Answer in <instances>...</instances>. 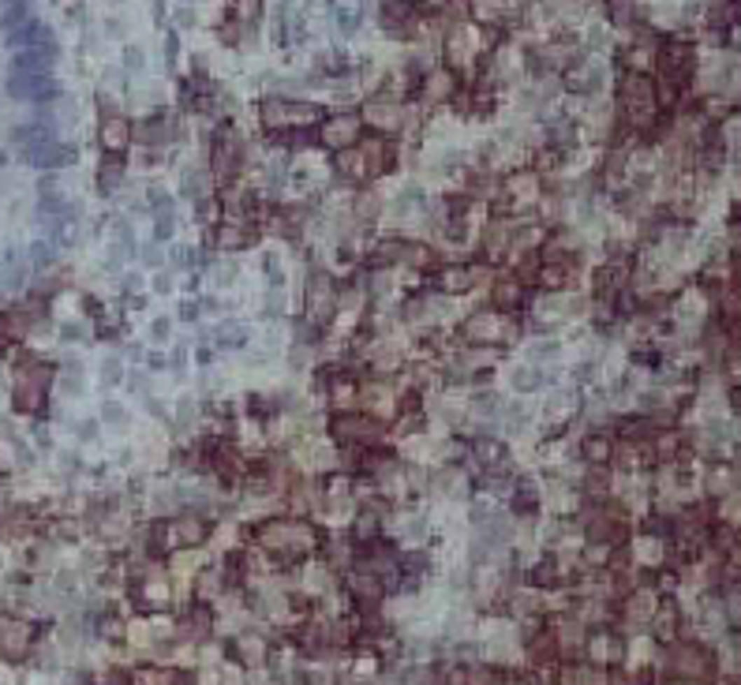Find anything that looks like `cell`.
<instances>
[{
    "instance_id": "cell-24",
    "label": "cell",
    "mask_w": 741,
    "mask_h": 685,
    "mask_svg": "<svg viewBox=\"0 0 741 685\" xmlns=\"http://www.w3.org/2000/svg\"><path fill=\"white\" fill-rule=\"evenodd\" d=\"M543 386V371L532 364H517L513 371H509V389H517V394H532V389Z\"/></svg>"
},
{
    "instance_id": "cell-55",
    "label": "cell",
    "mask_w": 741,
    "mask_h": 685,
    "mask_svg": "<svg viewBox=\"0 0 741 685\" xmlns=\"http://www.w3.org/2000/svg\"><path fill=\"white\" fill-rule=\"evenodd\" d=\"M169 364H172V371H176V375H183V367H188V349H183V345H176V349H172V356H169Z\"/></svg>"
},
{
    "instance_id": "cell-28",
    "label": "cell",
    "mask_w": 741,
    "mask_h": 685,
    "mask_svg": "<svg viewBox=\"0 0 741 685\" xmlns=\"http://www.w3.org/2000/svg\"><path fill=\"white\" fill-rule=\"evenodd\" d=\"M236 648H240V659L247 663V667H263L266 663V644H263V637H251V633H240L236 640Z\"/></svg>"
},
{
    "instance_id": "cell-49",
    "label": "cell",
    "mask_w": 741,
    "mask_h": 685,
    "mask_svg": "<svg viewBox=\"0 0 741 685\" xmlns=\"http://www.w3.org/2000/svg\"><path fill=\"white\" fill-rule=\"evenodd\" d=\"M352 592L356 595H370V600H375V595H378V577H375V573H370V577H367V573H352Z\"/></svg>"
},
{
    "instance_id": "cell-1",
    "label": "cell",
    "mask_w": 741,
    "mask_h": 685,
    "mask_svg": "<svg viewBox=\"0 0 741 685\" xmlns=\"http://www.w3.org/2000/svg\"><path fill=\"white\" fill-rule=\"evenodd\" d=\"M46 389H49V367L30 360L15 371V382H12V401L19 412H38L46 405Z\"/></svg>"
},
{
    "instance_id": "cell-45",
    "label": "cell",
    "mask_w": 741,
    "mask_h": 685,
    "mask_svg": "<svg viewBox=\"0 0 741 685\" xmlns=\"http://www.w3.org/2000/svg\"><path fill=\"white\" fill-rule=\"evenodd\" d=\"M146 337L154 345H165L169 337H172V319H165V314H154V319H150V326H146Z\"/></svg>"
},
{
    "instance_id": "cell-41",
    "label": "cell",
    "mask_w": 741,
    "mask_h": 685,
    "mask_svg": "<svg viewBox=\"0 0 741 685\" xmlns=\"http://www.w3.org/2000/svg\"><path fill=\"white\" fill-rule=\"evenodd\" d=\"M53 263H57V247L46 244V240L30 244V266H34V270H49Z\"/></svg>"
},
{
    "instance_id": "cell-13",
    "label": "cell",
    "mask_w": 741,
    "mask_h": 685,
    "mask_svg": "<svg viewBox=\"0 0 741 685\" xmlns=\"http://www.w3.org/2000/svg\"><path fill=\"white\" fill-rule=\"evenodd\" d=\"M97 139H102V146L109 150V154H120V150L132 143V120L113 113V109H105L102 127H97Z\"/></svg>"
},
{
    "instance_id": "cell-53",
    "label": "cell",
    "mask_w": 741,
    "mask_h": 685,
    "mask_svg": "<svg viewBox=\"0 0 741 685\" xmlns=\"http://www.w3.org/2000/svg\"><path fill=\"white\" fill-rule=\"evenodd\" d=\"M337 27H341L345 34H352V30L359 27V12L356 8H337Z\"/></svg>"
},
{
    "instance_id": "cell-6",
    "label": "cell",
    "mask_w": 741,
    "mask_h": 685,
    "mask_svg": "<svg viewBox=\"0 0 741 685\" xmlns=\"http://www.w3.org/2000/svg\"><path fill=\"white\" fill-rule=\"evenodd\" d=\"M34 644V625L27 618L0 614V656L4 659H23Z\"/></svg>"
},
{
    "instance_id": "cell-26",
    "label": "cell",
    "mask_w": 741,
    "mask_h": 685,
    "mask_svg": "<svg viewBox=\"0 0 741 685\" xmlns=\"http://www.w3.org/2000/svg\"><path fill=\"white\" fill-rule=\"evenodd\" d=\"M236 281H240V263L236 258H217V263L210 266V285L214 289H236Z\"/></svg>"
},
{
    "instance_id": "cell-29",
    "label": "cell",
    "mask_w": 741,
    "mask_h": 685,
    "mask_svg": "<svg viewBox=\"0 0 741 685\" xmlns=\"http://www.w3.org/2000/svg\"><path fill=\"white\" fill-rule=\"evenodd\" d=\"M509 236H513V225L490 221L487 233H483V247H487L490 255H502V251H509Z\"/></svg>"
},
{
    "instance_id": "cell-39",
    "label": "cell",
    "mask_w": 741,
    "mask_h": 685,
    "mask_svg": "<svg viewBox=\"0 0 741 685\" xmlns=\"http://www.w3.org/2000/svg\"><path fill=\"white\" fill-rule=\"evenodd\" d=\"M450 94H453V75L450 71H434L427 79V97L431 102H442V97H450Z\"/></svg>"
},
{
    "instance_id": "cell-59",
    "label": "cell",
    "mask_w": 741,
    "mask_h": 685,
    "mask_svg": "<svg viewBox=\"0 0 741 685\" xmlns=\"http://www.w3.org/2000/svg\"><path fill=\"white\" fill-rule=\"evenodd\" d=\"M127 68H135V71L143 68V53L139 49H127Z\"/></svg>"
},
{
    "instance_id": "cell-9",
    "label": "cell",
    "mask_w": 741,
    "mask_h": 685,
    "mask_svg": "<svg viewBox=\"0 0 741 685\" xmlns=\"http://www.w3.org/2000/svg\"><path fill=\"white\" fill-rule=\"evenodd\" d=\"M8 90H12V97H23V102H49V97H57V79H53V75L12 71Z\"/></svg>"
},
{
    "instance_id": "cell-56",
    "label": "cell",
    "mask_w": 741,
    "mask_h": 685,
    "mask_svg": "<svg viewBox=\"0 0 741 685\" xmlns=\"http://www.w3.org/2000/svg\"><path fill=\"white\" fill-rule=\"evenodd\" d=\"M199 314H202V307H199L195 300H183V303H180V319H183V322H195Z\"/></svg>"
},
{
    "instance_id": "cell-15",
    "label": "cell",
    "mask_w": 741,
    "mask_h": 685,
    "mask_svg": "<svg viewBox=\"0 0 741 685\" xmlns=\"http://www.w3.org/2000/svg\"><path fill=\"white\" fill-rule=\"evenodd\" d=\"M367 360L375 371H397V367L405 364V345H401L397 337H378L367 349Z\"/></svg>"
},
{
    "instance_id": "cell-5",
    "label": "cell",
    "mask_w": 741,
    "mask_h": 685,
    "mask_svg": "<svg viewBox=\"0 0 741 685\" xmlns=\"http://www.w3.org/2000/svg\"><path fill=\"white\" fill-rule=\"evenodd\" d=\"M464 337L472 345H479V349H490V345H498V341H513L517 337V326L502 319V314H472V319L464 322Z\"/></svg>"
},
{
    "instance_id": "cell-8",
    "label": "cell",
    "mask_w": 741,
    "mask_h": 685,
    "mask_svg": "<svg viewBox=\"0 0 741 685\" xmlns=\"http://www.w3.org/2000/svg\"><path fill=\"white\" fill-rule=\"evenodd\" d=\"M622 109L633 120H648L651 109H656V90H651V83L644 75H629L622 83Z\"/></svg>"
},
{
    "instance_id": "cell-48",
    "label": "cell",
    "mask_w": 741,
    "mask_h": 685,
    "mask_svg": "<svg viewBox=\"0 0 741 685\" xmlns=\"http://www.w3.org/2000/svg\"><path fill=\"white\" fill-rule=\"evenodd\" d=\"M143 595H146L150 603H165L169 595H172V592H169V581H165V577L158 581V569H154V577H150V581L143 584Z\"/></svg>"
},
{
    "instance_id": "cell-18",
    "label": "cell",
    "mask_w": 741,
    "mask_h": 685,
    "mask_svg": "<svg viewBox=\"0 0 741 685\" xmlns=\"http://www.w3.org/2000/svg\"><path fill=\"white\" fill-rule=\"evenodd\" d=\"M363 116H367L370 127H382V132H397V127L405 124V109L397 102H370Z\"/></svg>"
},
{
    "instance_id": "cell-27",
    "label": "cell",
    "mask_w": 741,
    "mask_h": 685,
    "mask_svg": "<svg viewBox=\"0 0 741 685\" xmlns=\"http://www.w3.org/2000/svg\"><path fill=\"white\" fill-rule=\"evenodd\" d=\"M330 405L333 408H345V412L359 408V386L348 382V378H337V382L330 386Z\"/></svg>"
},
{
    "instance_id": "cell-22",
    "label": "cell",
    "mask_w": 741,
    "mask_h": 685,
    "mask_svg": "<svg viewBox=\"0 0 741 685\" xmlns=\"http://www.w3.org/2000/svg\"><path fill=\"white\" fill-rule=\"evenodd\" d=\"M494 360H498L494 349H461L453 356V367L461 371V378H472L476 371H483V367H490Z\"/></svg>"
},
{
    "instance_id": "cell-38",
    "label": "cell",
    "mask_w": 741,
    "mask_h": 685,
    "mask_svg": "<svg viewBox=\"0 0 741 685\" xmlns=\"http://www.w3.org/2000/svg\"><path fill=\"white\" fill-rule=\"evenodd\" d=\"M468 57H472V30H453V38H450V60L453 64H464Z\"/></svg>"
},
{
    "instance_id": "cell-31",
    "label": "cell",
    "mask_w": 741,
    "mask_h": 685,
    "mask_svg": "<svg viewBox=\"0 0 741 685\" xmlns=\"http://www.w3.org/2000/svg\"><path fill=\"white\" fill-rule=\"evenodd\" d=\"M337 169L345 172L348 180H363V177H370L367 172V158H363V150H341V158H337Z\"/></svg>"
},
{
    "instance_id": "cell-16",
    "label": "cell",
    "mask_w": 741,
    "mask_h": 685,
    "mask_svg": "<svg viewBox=\"0 0 741 685\" xmlns=\"http://www.w3.org/2000/svg\"><path fill=\"white\" fill-rule=\"evenodd\" d=\"M464 491V472L461 469H438L427 480V494L434 502H453V498H461Z\"/></svg>"
},
{
    "instance_id": "cell-47",
    "label": "cell",
    "mask_w": 741,
    "mask_h": 685,
    "mask_svg": "<svg viewBox=\"0 0 741 685\" xmlns=\"http://www.w3.org/2000/svg\"><path fill=\"white\" fill-rule=\"evenodd\" d=\"M651 611H656V600H651V592L633 595V603H629V618H633V622H648Z\"/></svg>"
},
{
    "instance_id": "cell-52",
    "label": "cell",
    "mask_w": 741,
    "mask_h": 685,
    "mask_svg": "<svg viewBox=\"0 0 741 685\" xmlns=\"http://www.w3.org/2000/svg\"><path fill=\"white\" fill-rule=\"evenodd\" d=\"M614 656H622V651H618V644L614 640H607V637H599V640H592V659H614Z\"/></svg>"
},
{
    "instance_id": "cell-23",
    "label": "cell",
    "mask_w": 741,
    "mask_h": 685,
    "mask_svg": "<svg viewBox=\"0 0 741 685\" xmlns=\"http://www.w3.org/2000/svg\"><path fill=\"white\" fill-rule=\"evenodd\" d=\"M146 498H150V513H161V517H169V513H176V509L183 506L180 502V491H176V483H154L146 491Z\"/></svg>"
},
{
    "instance_id": "cell-35",
    "label": "cell",
    "mask_w": 741,
    "mask_h": 685,
    "mask_svg": "<svg viewBox=\"0 0 741 685\" xmlns=\"http://www.w3.org/2000/svg\"><path fill=\"white\" fill-rule=\"evenodd\" d=\"M247 337H251V330H247L240 319H225L221 326H217V345H221V349L225 345H244Z\"/></svg>"
},
{
    "instance_id": "cell-14",
    "label": "cell",
    "mask_w": 741,
    "mask_h": 685,
    "mask_svg": "<svg viewBox=\"0 0 741 685\" xmlns=\"http://www.w3.org/2000/svg\"><path fill=\"white\" fill-rule=\"evenodd\" d=\"M359 139V116L352 113H341V116H330L322 124V143L333 146V150H348Z\"/></svg>"
},
{
    "instance_id": "cell-10",
    "label": "cell",
    "mask_w": 741,
    "mask_h": 685,
    "mask_svg": "<svg viewBox=\"0 0 741 685\" xmlns=\"http://www.w3.org/2000/svg\"><path fill=\"white\" fill-rule=\"evenodd\" d=\"M359 405L367 408V416L389 420L397 412V389L386 382H367V386H359Z\"/></svg>"
},
{
    "instance_id": "cell-60",
    "label": "cell",
    "mask_w": 741,
    "mask_h": 685,
    "mask_svg": "<svg viewBox=\"0 0 741 685\" xmlns=\"http://www.w3.org/2000/svg\"><path fill=\"white\" fill-rule=\"evenodd\" d=\"M158 255H161V251H158V247H154V244H150V247H146V266H158V263H161V258H158Z\"/></svg>"
},
{
    "instance_id": "cell-34",
    "label": "cell",
    "mask_w": 741,
    "mask_h": 685,
    "mask_svg": "<svg viewBox=\"0 0 741 685\" xmlns=\"http://www.w3.org/2000/svg\"><path fill=\"white\" fill-rule=\"evenodd\" d=\"M60 394H68V397H83V394H86L83 364H68V367L60 371Z\"/></svg>"
},
{
    "instance_id": "cell-36",
    "label": "cell",
    "mask_w": 741,
    "mask_h": 685,
    "mask_svg": "<svg viewBox=\"0 0 741 685\" xmlns=\"http://www.w3.org/2000/svg\"><path fill=\"white\" fill-rule=\"evenodd\" d=\"M199 565H202V554L199 551H180L176 558H172V577L176 581H188L199 573Z\"/></svg>"
},
{
    "instance_id": "cell-25",
    "label": "cell",
    "mask_w": 741,
    "mask_h": 685,
    "mask_svg": "<svg viewBox=\"0 0 741 685\" xmlns=\"http://www.w3.org/2000/svg\"><path fill=\"white\" fill-rule=\"evenodd\" d=\"M506 188L517 202H536L539 199V177L536 172H517V177H509Z\"/></svg>"
},
{
    "instance_id": "cell-7",
    "label": "cell",
    "mask_w": 741,
    "mask_h": 685,
    "mask_svg": "<svg viewBox=\"0 0 741 685\" xmlns=\"http://www.w3.org/2000/svg\"><path fill=\"white\" fill-rule=\"evenodd\" d=\"M292 457H296V464L303 472H330L337 469V450L330 442H322V438H307V434H300V442H296V450H292Z\"/></svg>"
},
{
    "instance_id": "cell-30",
    "label": "cell",
    "mask_w": 741,
    "mask_h": 685,
    "mask_svg": "<svg viewBox=\"0 0 741 685\" xmlns=\"http://www.w3.org/2000/svg\"><path fill=\"white\" fill-rule=\"evenodd\" d=\"M202 536H206V528H202L199 517H180L176 525L169 528V539L172 543H202Z\"/></svg>"
},
{
    "instance_id": "cell-57",
    "label": "cell",
    "mask_w": 741,
    "mask_h": 685,
    "mask_svg": "<svg viewBox=\"0 0 741 685\" xmlns=\"http://www.w3.org/2000/svg\"><path fill=\"white\" fill-rule=\"evenodd\" d=\"M214 543H217V547H233V543H236V528H233V525H225V528L214 536Z\"/></svg>"
},
{
    "instance_id": "cell-4",
    "label": "cell",
    "mask_w": 741,
    "mask_h": 685,
    "mask_svg": "<svg viewBox=\"0 0 741 685\" xmlns=\"http://www.w3.org/2000/svg\"><path fill=\"white\" fill-rule=\"evenodd\" d=\"M322 116L319 105H307V102H281V97H270L263 105V120L270 127H307Z\"/></svg>"
},
{
    "instance_id": "cell-32",
    "label": "cell",
    "mask_w": 741,
    "mask_h": 685,
    "mask_svg": "<svg viewBox=\"0 0 741 685\" xmlns=\"http://www.w3.org/2000/svg\"><path fill=\"white\" fill-rule=\"evenodd\" d=\"M303 588H307L311 595H322V592H330V588H333V581H330V569H326L322 562H311L307 569H303Z\"/></svg>"
},
{
    "instance_id": "cell-21",
    "label": "cell",
    "mask_w": 741,
    "mask_h": 685,
    "mask_svg": "<svg viewBox=\"0 0 741 685\" xmlns=\"http://www.w3.org/2000/svg\"><path fill=\"white\" fill-rule=\"evenodd\" d=\"M536 405H528V401H513V405H506L502 408V423H506V431L509 434H528V427L536 423Z\"/></svg>"
},
{
    "instance_id": "cell-51",
    "label": "cell",
    "mask_w": 741,
    "mask_h": 685,
    "mask_svg": "<svg viewBox=\"0 0 741 685\" xmlns=\"http://www.w3.org/2000/svg\"><path fill=\"white\" fill-rule=\"evenodd\" d=\"M195 416H199V401H195V397H188V394H183V397L176 401V423H180V427H183V423H188V420H195Z\"/></svg>"
},
{
    "instance_id": "cell-42",
    "label": "cell",
    "mask_w": 741,
    "mask_h": 685,
    "mask_svg": "<svg viewBox=\"0 0 741 685\" xmlns=\"http://www.w3.org/2000/svg\"><path fill=\"white\" fill-rule=\"evenodd\" d=\"M199 595H202V600H214V595L221 600V573H217V569H202L199 573Z\"/></svg>"
},
{
    "instance_id": "cell-43",
    "label": "cell",
    "mask_w": 741,
    "mask_h": 685,
    "mask_svg": "<svg viewBox=\"0 0 741 685\" xmlns=\"http://www.w3.org/2000/svg\"><path fill=\"white\" fill-rule=\"evenodd\" d=\"M97 375H102L105 386H116L120 378H124V364H120V356H105V360L97 364Z\"/></svg>"
},
{
    "instance_id": "cell-44",
    "label": "cell",
    "mask_w": 741,
    "mask_h": 685,
    "mask_svg": "<svg viewBox=\"0 0 741 685\" xmlns=\"http://www.w3.org/2000/svg\"><path fill=\"white\" fill-rule=\"evenodd\" d=\"M565 685H607V678L592 667H581V670H565Z\"/></svg>"
},
{
    "instance_id": "cell-17",
    "label": "cell",
    "mask_w": 741,
    "mask_h": 685,
    "mask_svg": "<svg viewBox=\"0 0 741 685\" xmlns=\"http://www.w3.org/2000/svg\"><path fill=\"white\" fill-rule=\"evenodd\" d=\"M333 438H341V442H370V438H375V423L363 420V416H352V412H345V416L333 420Z\"/></svg>"
},
{
    "instance_id": "cell-46",
    "label": "cell",
    "mask_w": 741,
    "mask_h": 685,
    "mask_svg": "<svg viewBox=\"0 0 741 685\" xmlns=\"http://www.w3.org/2000/svg\"><path fill=\"white\" fill-rule=\"evenodd\" d=\"M378 214H382V199H378L375 191L359 195V202H356V217H359V221H370V217H378Z\"/></svg>"
},
{
    "instance_id": "cell-58",
    "label": "cell",
    "mask_w": 741,
    "mask_h": 685,
    "mask_svg": "<svg viewBox=\"0 0 741 685\" xmlns=\"http://www.w3.org/2000/svg\"><path fill=\"white\" fill-rule=\"evenodd\" d=\"M154 292H172V274H169V270L154 277Z\"/></svg>"
},
{
    "instance_id": "cell-40",
    "label": "cell",
    "mask_w": 741,
    "mask_h": 685,
    "mask_svg": "<svg viewBox=\"0 0 741 685\" xmlns=\"http://www.w3.org/2000/svg\"><path fill=\"white\" fill-rule=\"evenodd\" d=\"M97 420H102L105 427H124V423L132 420V412H127L124 405H116V401H105L102 412H97Z\"/></svg>"
},
{
    "instance_id": "cell-2",
    "label": "cell",
    "mask_w": 741,
    "mask_h": 685,
    "mask_svg": "<svg viewBox=\"0 0 741 685\" xmlns=\"http://www.w3.org/2000/svg\"><path fill=\"white\" fill-rule=\"evenodd\" d=\"M258 543L266 551H311L314 547V532L307 525H296V520H270V525L258 532Z\"/></svg>"
},
{
    "instance_id": "cell-33",
    "label": "cell",
    "mask_w": 741,
    "mask_h": 685,
    "mask_svg": "<svg viewBox=\"0 0 741 685\" xmlns=\"http://www.w3.org/2000/svg\"><path fill=\"white\" fill-rule=\"evenodd\" d=\"M581 453H584L588 464H603V461H610V438L588 434V438H581Z\"/></svg>"
},
{
    "instance_id": "cell-20",
    "label": "cell",
    "mask_w": 741,
    "mask_h": 685,
    "mask_svg": "<svg viewBox=\"0 0 741 685\" xmlns=\"http://www.w3.org/2000/svg\"><path fill=\"white\" fill-rule=\"evenodd\" d=\"M236 169H240V143H236V135H225L214 150V172H217V180H233Z\"/></svg>"
},
{
    "instance_id": "cell-3",
    "label": "cell",
    "mask_w": 741,
    "mask_h": 685,
    "mask_svg": "<svg viewBox=\"0 0 741 685\" xmlns=\"http://www.w3.org/2000/svg\"><path fill=\"white\" fill-rule=\"evenodd\" d=\"M588 296L581 292H569V289H558V292H547V296L536 300V314L539 319H554V322H581L588 314Z\"/></svg>"
},
{
    "instance_id": "cell-54",
    "label": "cell",
    "mask_w": 741,
    "mask_h": 685,
    "mask_svg": "<svg viewBox=\"0 0 741 685\" xmlns=\"http://www.w3.org/2000/svg\"><path fill=\"white\" fill-rule=\"evenodd\" d=\"M637 554H640V562H659V543L656 539H640Z\"/></svg>"
},
{
    "instance_id": "cell-19",
    "label": "cell",
    "mask_w": 741,
    "mask_h": 685,
    "mask_svg": "<svg viewBox=\"0 0 741 685\" xmlns=\"http://www.w3.org/2000/svg\"><path fill=\"white\" fill-rule=\"evenodd\" d=\"M573 412H576V394L573 389H550L547 401H543V408H539V416L550 420V423H562V420H569Z\"/></svg>"
},
{
    "instance_id": "cell-11",
    "label": "cell",
    "mask_w": 741,
    "mask_h": 685,
    "mask_svg": "<svg viewBox=\"0 0 741 685\" xmlns=\"http://www.w3.org/2000/svg\"><path fill=\"white\" fill-rule=\"evenodd\" d=\"M543 506L558 517H569L581 509V491H576L569 480H558V476H554L550 483H543Z\"/></svg>"
},
{
    "instance_id": "cell-12",
    "label": "cell",
    "mask_w": 741,
    "mask_h": 685,
    "mask_svg": "<svg viewBox=\"0 0 741 685\" xmlns=\"http://www.w3.org/2000/svg\"><path fill=\"white\" fill-rule=\"evenodd\" d=\"M27 161L34 169H64V165H71V161H75V150L57 143V139H46V143L27 146Z\"/></svg>"
},
{
    "instance_id": "cell-50",
    "label": "cell",
    "mask_w": 741,
    "mask_h": 685,
    "mask_svg": "<svg viewBox=\"0 0 741 685\" xmlns=\"http://www.w3.org/2000/svg\"><path fill=\"white\" fill-rule=\"evenodd\" d=\"M536 607H539V595L532 592V588H525V592H517V595H513V611H517L520 618H528L532 611H536Z\"/></svg>"
},
{
    "instance_id": "cell-37",
    "label": "cell",
    "mask_w": 741,
    "mask_h": 685,
    "mask_svg": "<svg viewBox=\"0 0 741 685\" xmlns=\"http://www.w3.org/2000/svg\"><path fill=\"white\" fill-rule=\"evenodd\" d=\"M517 300H520V289L513 285V281H498V285L490 289V303H494L498 311H509Z\"/></svg>"
}]
</instances>
